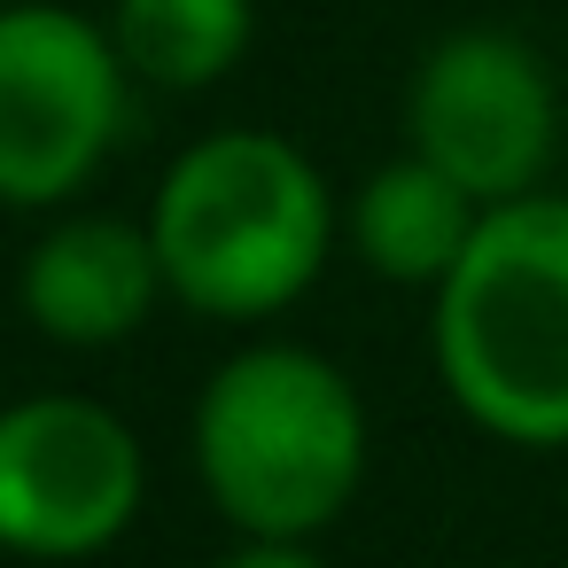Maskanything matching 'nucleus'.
<instances>
[{
    "mask_svg": "<svg viewBox=\"0 0 568 568\" xmlns=\"http://www.w3.org/2000/svg\"><path fill=\"white\" fill-rule=\"evenodd\" d=\"M335 195L320 164L265 125L203 133L172 156L149 203L164 288L226 327L281 320L335 250Z\"/></svg>",
    "mask_w": 568,
    "mask_h": 568,
    "instance_id": "f257e3e1",
    "label": "nucleus"
},
{
    "mask_svg": "<svg viewBox=\"0 0 568 568\" xmlns=\"http://www.w3.org/2000/svg\"><path fill=\"white\" fill-rule=\"evenodd\" d=\"M428 351L452 405L514 444H568V195L490 203L467 257L436 288Z\"/></svg>",
    "mask_w": 568,
    "mask_h": 568,
    "instance_id": "f03ea898",
    "label": "nucleus"
},
{
    "mask_svg": "<svg viewBox=\"0 0 568 568\" xmlns=\"http://www.w3.org/2000/svg\"><path fill=\"white\" fill-rule=\"evenodd\" d=\"M195 475L242 537H320L366 483V397L304 343H250L195 397Z\"/></svg>",
    "mask_w": 568,
    "mask_h": 568,
    "instance_id": "7ed1b4c3",
    "label": "nucleus"
},
{
    "mask_svg": "<svg viewBox=\"0 0 568 568\" xmlns=\"http://www.w3.org/2000/svg\"><path fill=\"white\" fill-rule=\"evenodd\" d=\"M125 118L133 71L110 24L55 0L0 9V203L9 211L79 203L118 156Z\"/></svg>",
    "mask_w": 568,
    "mask_h": 568,
    "instance_id": "20e7f679",
    "label": "nucleus"
},
{
    "mask_svg": "<svg viewBox=\"0 0 568 568\" xmlns=\"http://www.w3.org/2000/svg\"><path fill=\"white\" fill-rule=\"evenodd\" d=\"M149 498V452L102 397H17L0 405V552L17 560H94Z\"/></svg>",
    "mask_w": 568,
    "mask_h": 568,
    "instance_id": "39448f33",
    "label": "nucleus"
},
{
    "mask_svg": "<svg viewBox=\"0 0 568 568\" xmlns=\"http://www.w3.org/2000/svg\"><path fill=\"white\" fill-rule=\"evenodd\" d=\"M405 141L436 172H452L483 211L545 187L560 149V94L545 55L521 32L467 24L444 32L405 87Z\"/></svg>",
    "mask_w": 568,
    "mask_h": 568,
    "instance_id": "423d86ee",
    "label": "nucleus"
},
{
    "mask_svg": "<svg viewBox=\"0 0 568 568\" xmlns=\"http://www.w3.org/2000/svg\"><path fill=\"white\" fill-rule=\"evenodd\" d=\"M164 257L149 242V219H110V211H63L17 265V304L24 320L63 343V351H110L149 327L164 304Z\"/></svg>",
    "mask_w": 568,
    "mask_h": 568,
    "instance_id": "0eeeda50",
    "label": "nucleus"
},
{
    "mask_svg": "<svg viewBox=\"0 0 568 568\" xmlns=\"http://www.w3.org/2000/svg\"><path fill=\"white\" fill-rule=\"evenodd\" d=\"M475 226H483V203L413 149L389 156L382 172H366V187L343 211V234L366 257V273L397 281V288H444L452 265L467 257Z\"/></svg>",
    "mask_w": 568,
    "mask_h": 568,
    "instance_id": "6e6552de",
    "label": "nucleus"
},
{
    "mask_svg": "<svg viewBox=\"0 0 568 568\" xmlns=\"http://www.w3.org/2000/svg\"><path fill=\"white\" fill-rule=\"evenodd\" d=\"M257 32V0H118L110 40L141 87L164 94H203L219 87Z\"/></svg>",
    "mask_w": 568,
    "mask_h": 568,
    "instance_id": "1a4fd4ad",
    "label": "nucleus"
},
{
    "mask_svg": "<svg viewBox=\"0 0 568 568\" xmlns=\"http://www.w3.org/2000/svg\"><path fill=\"white\" fill-rule=\"evenodd\" d=\"M219 568H327V560H320L304 537H242Z\"/></svg>",
    "mask_w": 568,
    "mask_h": 568,
    "instance_id": "9d476101",
    "label": "nucleus"
},
{
    "mask_svg": "<svg viewBox=\"0 0 568 568\" xmlns=\"http://www.w3.org/2000/svg\"><path fill=\"white\" fill-rule=\"evenodd\" d=\"M0 9H9V0H0Z\"/></svg>",
    "mask_w": 568,
    "mask_h": 568,
    "instance_id": "9b49d317",
    "label": "nucleus"
}]
</instances>
